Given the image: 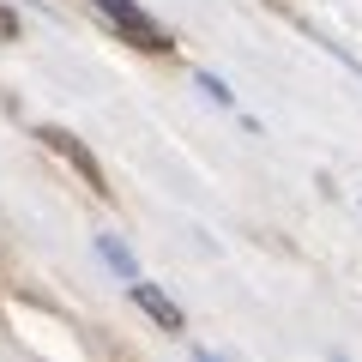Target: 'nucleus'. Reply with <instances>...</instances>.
<instances>
[{
	"label": "nucleus",
	"instance_id": "39448f33",
	"mask_svg": "<svg viewBox=\"0 0 362 362\" xmlns=\"http://www.w3.org/2000/svg\"><path fill=\"white\" fill-rule=\"evenodd\" d=\"M194 85L206 90L211 103H230V85H223V78H211V73H194Z\"/></svg>",
	"mask_w": 362,
	"mask_h": 362
},
{
	"label": "nucleus",
	"instance_id": "423d86ee",
	"mask_svg": "<svg viewBox=\"0 0 362 362\" xmlns=\"http://www.w3.org/2000/svg\"><path fill=\"white\" fill-rule=\"evenodd\" d=\"M13 30H18V13H13V6H0V37H13Z\"/></svg>",
	"mask_w": 362,
	"mask_h": 362
},
{
	"label": "nucleus",
	"instance_id": "f257e3e1",
	"mask_svg": "<svg viewBox=\"0 0 362 362\" xmlns=\"http://www.w3.org/2000/svg\"><path fill=\"white\" fill-rule=\"evenodd\" d=\"M90 6H97V13H103L127 42H139V49H163V42H169V30L145 13L139 0H90Z\"/></svg>",
	"mask_w": 362,
	"mask_h": 362
},
{
	"label": "nucleus",
	"instance_id": "20e7f679",
	"mask_svg": "<svg viewBox=\"0 0 362 362\" xmlns=\"http://www.w3.org/2000/svg\"><path fill=\"white\" fill-rule=\"evenodd\" d=\"M97 259L115 272L121 284H133V278H139V259H133V254H127V242H121V235H109V230L97 235Z\"/></svg>",
	"mask_w": 362,
	"mask_h": 362
},
{
	"label": "nucleus",
	"instance_id": "f03ea898",
	"mask_svg": "<svg viewBox=\"0 0 362 362\" xmlns=\"http://www.w3.org/2000/svg\"><path fill=\"white\" fill-rule=\"evenodd\" d=\"M37 139H42V145H49V151H54V157H61V163H66V169H73V175H78V181H85L90 194H103V169H97V157H90V145H85V139H78V133H66V127H37Z\"/></svg>",
	"mask_w": 362,
	"mask_h": 362
},
{
	"label": "nucleus",
	"instance_id": "7ed1b4c3",
	"mask_svg": "<svg viewBox=\"0 0 362 362\" xmlns=\"http://www.w3.org/2000/svg\"><path fill=\"white\" fill-rule=\"evenodd\" d=\"M127 290H133V302H139V308L151 314V320L163 326V332H181V326H187V314L175 308V296H163V290H157V284H145V278H133Z\"/></svg>",
	"mask_w": 362,
	"mask_h": 362
}]
</instances>
